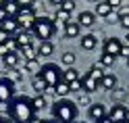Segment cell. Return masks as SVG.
Masks as SVG:
<instances>
[{"label":"cell","mask_w":129,"mask_h":123,"mask_svg":"<svg viewBox=\"0 0 129 123\" xmlns=\"http://www.w3.org/2000/svg\"><path fill=\"white\" fill-rule=\"evenodd\" d=\"M6 113H9V119L15 123H31L36 119V111L29 96H15L6 104Z\"/></svg>","instance_id":"6da1fadb"},{"label":"cell","mask_w":129,"mask_h":123,"mask_svg":"<svg viewBox=\"0 0 129 123\" xmlns=\"http://www.w3.org/2000/svg\"><path fill=\"white\" fill-rule=\"evenodd\" d=\"M52 117L56 123H75L77 119V102L62 98L52 104Z\"/></svg>","instance_id":"7a4b0ae2"},{"label":"cell","mask_w":129,"mask_h":123,"mask_svg":"<svg viewBox=\"0 0 129 123\" xmlns=\"http://www.w3.org/2000/svg\"><path fill=\"white\" fill-rule=\"evenodd\" d=\"M54 31H56V25H54V21L50 17H38L36 23H34V27H31V34H34L36 38H40L42 42H50Z\"/></svg>","instance_id":"3957f363"},{"label":"cell","mask_w":129,"mask_h":123,"mask_svg":"<svg viewBox=\"0 0 129 123\" xmlns=\"http://www.w3.org/2000/svg\"><path fill=\"white\" fill-rule=\"evenodd\" d=\"M38 77L42 79L48 88H56V86L60 84V79H62V71H60V67H58V65L48 63V65H44V67H40Z\"/></svg>","instance_id":"277c9868"},{"label":"cell","mask_w":129,"mask_h":123,"mask_svg":"<svg viewBox=\"0 0 129 123\" xmlns=\"http://www.w3.org/2000/svg\"><path fill=\"white\" fill-rule=\"evenodd\" d=\"M15 98V84L9 77H0V104H9Z\"/></svg>","instance_id":"5b68a950"},{"label":"cell","mask_w":129,"mask_h":123,"mask_svg":"<svg viewBox=\"0 0 129 123\" xmlns=\"http://www.w3.org/2000/svg\"><path fill=\"white\" fill-rule=\"evenodd\" d=\"M106 117H108L112 123H123V121L129 119V109H127L125 104H121V102H115V104H112V109L108 111Z\"/></svg>","instance_id":"8992f818"},{"label":"cell","mask_w":129,"mask_h":123,"mask_svg":"<svg viewBox=\"0 0 129 123\" xmlns=\"http://www.w3.org/2000/svg\"><path fill=\"white\" fill-rule=\"evenodd\" d=\"M36 19H38V17H36L34 9H31V11H19V15H17V23H19V27H21L23 31H31Z\"/></svg>","instance_id":"52a82bcc"},{"label":"cell","mask_w":129,"mask_h":123,"mask_svg":"<svg viewBox=\"0 0 129 123\" xmlns=\"http://www.w3.org/2000/svg\"><path fill=\"white\" fill-rule=\"evenodd\" d=\"M121 48H123V42L119 38H106L104 42V54H110V56H121Z\"/></svg>","instance_id":"ba28073f"},{"label":"cell","mask_w":129,"mask_h":123,"mask_svg":"<svg viewBox=\"0 0 129 123\" xmlns=\"http://www.w3.org/2000/svg\"><path fill=\"white\" fill-rule=\"evenodd\" d=\"M87 117H90L92 121H102V119H106V106L100 104V102H94L90 104V109H87Z\"/></svg>","instance_id":"9c48e42d"},{"label":"cell","mask_w":129,"mask_h":123,"mask_svg":"<svg viewBox=\"0 0 129 123\" xmlns=\"http://www.w3.org/2000/svg\"><path fill=\"white\" fill-rule=\"evenodd\" d=\"M79 84H81V92H83V94H92V92H96V90L100 88V86L96 84V81H94L90 75H87V73L79 77Z\"/></svg>","instance_id":"30bf717a"},{"label":"cell","mask_w":129,"mask_h":123,"mask_svg":"<svg viewBox=\"0 0 129 123\" xmlns=\"http://www.w3.org/2000/svg\"><path fill=\"white\" fill-rule=\"evenodd\" d=\"M15 38V44H17V50L19 48H25V46H31V31H17L13 36Z\"/></svg>","instance_id":"8fae6325"},{"label":"cell","mask_w":129,"mask_h":123,"mask_svg":"<svg viewBox=\"0 0 129 123\" xmlns=\"http://www.w3.org/2000/svg\"><path fill=\"white\" fill-rule=\"evenodd\" d=\"M0 29L4 31V34H9V36H15L17 31H21V27H19V23H17V19H4L2 23H0Z\"/></svg>","instance_id":"7c38bea8"},{"label":"cell","mask_w":129,"mask_h":123,"mask_svg":"<svg viewBox=\"0 0 129 123\" xmlns=\"http://www.w3.org/2000/svg\"><path fill=\"white\" fill-rule=\"evenodd\" d=\"M79 46H81L83 50H94V48L98 46V38L94 34H85V36L79 38Z\"/></svg>","instance_id":"4fadbf2b"},{"label":"cell","mask_w":129,"mask_h":123,"mask_svg":"<svg viewBox=\"0 0 129 123\" xmlns=\"http://www.w3.org/2000/svg\"><path fill=\"white\" fill-rule=\"evenodd\" d=\"M77 23H79V27H92L94 23H96V15L90 13V11H83V13H79Z\"/></svg>","instance_id":"5bb4252c"},{"label":"cell","mask_w":129,"mask_h":123,"mask_svg":"<svg viewBox=\"0 0 129 123\" xmlns=\"http://www.w3.org/2000/svg\"><path fill=\"white\" fill-rule=\"evenodd\" d=\"M2 11L6 13V17H11V19H17V15H19V2H13V0H9V2H2Z\"/></svg>","instance_id":"9a60e30c"},{"label":"cell","mask_w":129,"mask_h":123,"mask_svg":"<svg viewBox=\"0 0 129 123\" xmlns=\"http://www.w3.org/2000/svg\"><path fill=\"white\" fill-rule=\"evenodd\" d=\"M115 86H117V75H112V73H104V77H102V81H100V88L112 92Z\"/></svg>","instance_id":"2e32d148"},{"label":"cell","mask_w":129,"mask_h":123,"mask_svg":"<svg viewBox=\"0 0 129 123\" xmlns=\"http://www.w3.org/2000/svg\"><path fill=\"white\" fill-rule=\"evenodd\" d=\"M104 73H106V71H102V65H100V63H96V65H92V69L87 71V75H90V77L96 81V84L100 86V81H102V77H104Z\"/></svg>","instance_id":"e0dca14e"},{"label":"cell","mask_w":129,"mask_h":123,"mask_svg":"<svg viewBox=\"0 0 129 123\" xmlns=\"http://www.w3.org/2000/svg\"><path fill=\"white\" fill-rule=\"evenodd\" d=\"M110 13H112V6H110L108 0H104V2H98V4H96V15H98V17H108Z\"/></svg>","instance_id":"ac0fdd59"},{"label":"cell","mask_w":129,"mask_h":123,"mask_svg":"<svg viewBox=\"0 0 129 123\" xmlns=\"http://www.w3.org/2000/svg\"><path fill=\"white\" fill-rule=\"evenodd\" d=\"M64 36L67 38H77L79 36V23L77 21H69L64 25Z\"/></svg>","instance_id":"d6986e66"},{"label":"cell","mask_w":129,"mask_h":123,"mask_svg":"<svg viewBox=\"0 0 129 123\" xmlns=\"http://www.w3.org/2000/svg\"><path fill=\"white\" fill-rule=\"evenodd\" d=\"M54 90V94L58 96V100H62V98H67L69 94H71V88H69V84H64V81H60L56 88H52Z\"/></svg>","instance_id":"ffe728a7"},{"label":"cell","mask_w":129,"mask_h":123,"mask_svg":"<svg viewBox=\"0 0 129 123\" xmlns=\"http://www.w3.org/2000/svg\"><path fill=\"white\" fill-rule=\"evenodd\" d=\"M69 21H71V15H69V13H64V11H60V9L56 11V15H54V25L58 23V25H62V27H64Z\"/></svg>","instance_id":"44dd1931"},{"label":"cell","mask_w":129,"mask_h":123,"mask_svg":"<svg viewBox=\"0 0 129 123\" xmlns=\"http://www.w3.org/2000/svg\"><path fill=\"white\" fill-rule=\"evenodd\" d=\"M52 52H54V44L52 42H42L38 46V54L40 56H50Z\"/></svg>","instance_id":"7402d4cb"},{"label":"cell","mask_w":129,"mask_h":123,"mask_svg":"<svg viewBox=\"0 0 129 123\" xmlns=\"http://www.w3.org/2000/svg\"><path fill=\"white\" fill-rule=\"evenodd\" d=\"M2 61H4V65H6L9 69H15V67L19 65V54H17V52H9Z\"/></svg>","instance_id":"603a6c76"},{"label":"cell","mask_w":129,"mask_h":123,"mask_svg":"<svg viewBox=\"0 0 129 123\" xmlns=\"http://www.w3.org/2000/svg\"><path fill=\"white\" fill-rule=\"evenodd\" d=\"M77 79H79V73H77L75 69L62 71V79H60V81H64V84H73V81H77Z\"/></svg>","instance_id":"cb8c5ba5"},{"label":"cell","mask_w":129,"mask_h":123,"mask_svg":"<svg viewBox=\"0 0 129 123\" xmlns=\"http://www.w3.org/2000/svg\"><path fill=\"white\" fill-rule=\"evenodd\" d=\"M34 90L38 92V96H44V92L48 90V86H46L44 81H42V79H40V77L36 75V77H34Z\"/></svg>","instance_id":"d4e9b609"},{"label":"cell","mask_w":129,"mask_h":123,"mask_svg":"<svg viewBox=\"0 0 129 123\" xmlns=\"http://www.w3.org/2000/svg\"><path fill=\"white\" fill-rule=\"evenodd\" d=\"M19 50H21V54L25 56L27 61H34L36 56H38V50H36L34 46H25V48H19Z\"/></svg>","instance_id":"484cf974"},{"label":"cell","mask_w":129,"mask_h":123,"mask_svg":"<svg viewBox=\"0 0 129 123\" xmlns=\"http://www.w3.org/2000/svg\"><path fill=\"white\" fill-rule=\"evenodd\" d=\"M31 104H34V111L38 113V111L46 109V98L44 96H36V98H31Z\"/></svg>","instance_id":"4316f807"},{"label":"cell","mask_w":129,"mask_h":123,"mask_svg":"<svg viewBox=\"0 0 129 123\" xmlns=\"http://www.w3.org/2000/svg\"><path fill=\"white\" fill-rule=\"evenodd\" d=\"M54 4H58V9L64 11V13H69V15H71V11L75 9V2H73V0H62V2H54Z\"/></svg>","instance_id":"83f0119b"},{"label":"cell","mask_w":129,"mask_h":123,"mask_svg":"<svg viewBox=\"0 0 129 123\" xmlns=\"http://www.w3.org/2000/svg\"><path fill=\"white\" fill-rule=\"evenodd\" d=\"M115 61H117L115 56H110V54H102L98 63L102 65V67H112V65H115Z\"/></svg>","instance_id":"f1b7e54d"},{"label":"cell","mask_w":129,"mask_h":123,"mask_svg":"<svg viewBox=\"0 0 129 123\" xmlns=\"http://www.w3.org/2000/svg\"><path fill=\"white\" fill-rule=\"evenodd\" d=\"M25 69H27V71H36V75H38V71H40V63H38V59L27 61V63H25Z\"/></svg>","instance_id":"f546056e"},{"label":"cell","mask_w":129,"mask_h":123,"mask_svg":"<svg viewBox=\"0 0 129 123\" xmlns=\"http://www.w3.org/2000/svg\"><path fill=\"white\" fill-rule=\"evenodd\" d=\"M9 79L13 81V84H17V81H21V79H23V75H21V71H17V69H11V75H9Z\"/></svg>","instance_id":"4dcf8cb0"},{"label":"cell","mask_w":129,"mask_h":123,"mask_svg":"<svg viewBox=\"0 0 129 123\" xmlns=\"http://www.w3.org/2000/svg\"><path fill=\"white\" fill-rule=\"evenodd\" d=\"M62 63L71 67V65L75 63V54H73V52H64V54H62Z\"/></svg>","instance_id":"1f68e13d"},{"label":"cell","mask_w":129,"mask_h":123,"mask_svg":"<svg viewBox=\"0 0 129 123\" xmlns=\"http://www.w3.org/2000/svg\"><path fill=\"white\" fill-rule=\"evenodd\" d=\"M77 104H92V102H90V94H83V92H81V94L77 96Z\"/></svg>","instance_id":"d6a6232c"},{"label":"cell","mask_w":129,"mask_h":123,"mask_svg":"<svg viewBox=\"0 0 129 123\" xmlns=\"http://www.w3.org/2000/svg\"><path fill=\"white\" fill-rule=\"evenodd\" d=\"M119 25L123 27V29H127V31H129V15H121V19H119Z\"/></svg>","instance_id":"836d02e7"},{"label":"cell","mask_w":129,"mask_h":123,"mask_svg":"<svg viewBox=\"0 0 129 123\" xmlns=\"http://www.w3.org/2000/svg\"><path fill=\"white\" fill-rule=\"evenodd\" d=\"M69 88H71V92H81V84H79V79L73 81V84H69Z\"/></svg>","instance_id":"e575fe53"},{"label":"cell","mask_w":129,"mask_h":123,"mask_svg":"<svg viewBox=\"0 0 129 123\" xmlns=\"http://www.w3.org/2000/svg\"><path fill=\"white\" fill-rule=\"evenodd\" d=\"M9 52H13L9 46H6V44H0V56H2V59H4V56L9 54Z\"/></svg>","instance_id":"d590c367"},{"label":"cell","mask_w":129,"mask_h":123,"mask_svg":"<svg viewBox=\"0 0 129 123\" xmlns=\"http://www.w3.org/2000/svg\"><path fill=\"white\" fill-rule=\"evenodd\" d=\"M121 56L129 59V46H127V44H123V48H121Z\"/></svg>","instance_id":"8d00e7d4"},{"label":"cell","mask_w":129,"mask_h":123,"mask_svg":"<svg viewBox=\"0 0 129 123\" xmlns=\"http://www.w3.org/2000/svg\"><path fill=\"white\" fill-rule=\"evenodd\" d=\"M9 38H11L9 34H4V31L0 29V44H6V40H9Z\"/></svg>","instance_id":"74e56055"},{"label":"cell","mask_w":129,"mask_h":123,"mask_svg":"<svg viewBox=\"0 0 129 123\" xmlns=\"http://www.w3.org/2000/svg\"><path fill=\"white\" fill-rule=\"evenodd\" d=\"M108 2H110V6H112V9H119V6L123 4V2H121V0H108Z\"/></svg>","instance_id":"f35d334b"},{"label":"cell","mask_w":129,"mask_h":123,"mask_svg":"<svg viewBox=\"0 0 129 123\" xmlns=\"http://www.w3.org/2000/svg\"><path fill=\"white\" fill-rule=\"evenodd\" d=\"M4 19H9V17H6V13H4V11H2V6H0V23H2V21H4Z\"/></svg>","instance_id":"ab89813d"},{"label":"cell","mask_w":129,"mask_h":123,"mask_svg":"<svg viewBox=\"0 0 129 123\" xmlns=\"http://www.w3.org/2000/svg\"><path fill=\"white\" fill-rule=\"evenodd\" d=\"M0 123H13L9 117H2V115H0Z\"/></svg>","instance_id":"60d3db41"},{"label":"cell","mask_w":129,"mask_h":123,"mask_svg":"<svg viewBox=\"0 0 129 123\" xmlns=\"http://www.w3.org/2000/svg\"><path fill=\"white\" fill-rule=\"evenodd\" d=\"M31 123H44V119H38V117H36V119L31 121Z\"/></svg>","instance_id":"b9f144b4"},{"label":"cell","mask_w":129,"mask_h":123,"mask_svg":"<svg viewBox=\"0 0 129 123\" xmlns=\"http://www.w3.org/2000/svg\"><path fill=\"white\" fill-rule=\"evenodd\" d=\"M98 123H112V121H110V119L106 117V119H102V121H98Z\"/></svg>","instance_id":"7bdbcfd3"},{"label":"cell","mask_w":129,"mask_h":123,"mask_svg":"<svg viewBox=\"0 0 129 123\" xmlns=\"http://www.w3.org/2000/svg\"><path fill=\"white\" fill-rule=\"evenodd\" d=\"M125 38H127V46H129V31H127V36H125Z\"/></svg>","instance_id":"ee69618b"},{"label":"cell","mask_w":129,"mask_h":123,"mask_svg":"<svg viewBox=\"0 0 129 123\" xmlns=\"http://www.w3.org/2000/svg\"><path fill=\"white\" fill-rule=\"evenodd\" d=\"M44 123H56V121H54V119H52V121H46V119H44Z\"/></svg>","instance_id":"f6af8a7d"},{"label":"cell","mask_w":129,"mask_h":123,"mask_svg":"<svg viewBox=\"0 0 129 123\" xmlns=\"http://www.w3.org/2000/svg\"><path fill=\"white\" fill-rule=\"evenodd\" d=\"M127 67H129V59H127Z\"/></svg>","instance_id":"bcb514c9"},{"label":"cell","mask_w":129,"mask_h":123,"mask_svg":"<svg viewBox=\"0 0 129 123\" xmlns=\"http://www.w3.org/2000/svg\"><path fill=\"white\" fill-rule=\"evenodd\" d=\"M75 123H83V121H75Z\"/></svg>","instance_id":"7dc6e473"},{"label":"cell","mask_w":129,"mask_h":123,"mask_svg":"<svg viewBox=\"0 0 129 123\" xmlns=\"http://www.w3.org/2000/svg\"><path fill=\"white\" fill-rule=\"evenodd\" d=\"M123 123H129V119H127V121H123Z\"/></svg>","instance_id":"c3c4849f"}]
</instances>
